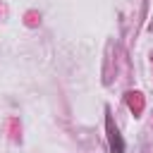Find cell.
I'll return each instance as SVG.
<instances>
[{"mask_svg": "<svg viewBox=\"0 0 153 153\" xmlns=\"http://www.w3.org/2000/svg\"><path fill=\"white\" fill-rule=\"evenodd\" d=\"M105 127H108V139H110V151L112 153H124V141H122V136H120V131H117V127L112 124V117L108 115V120H105Z\"/></svg>", "mask_w": 153, "mask_h": 153, "instance_id": "cell-1", "label": "cell"}]
</instances>
